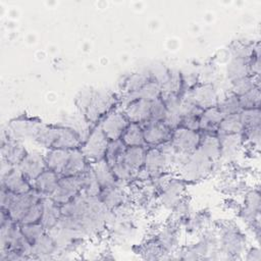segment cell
<instances>
[{"instance_id": "1", "label": "cell", "mask_w": 261, "mask_h": 261, "mask_svg": "<svg viewBox=\"0 0 261 261\" xmlns=\"http://www.w3.org/2000/svg\"><path fill=\"white\" fill-rule=\"evenodd\" d=\"M33 143L42 150H73L82 148L84 142L74 128L59 122L57 124L43 123L38 129Z\"/></svg>"}, {"instance_id": "2", "label": "cell", "mask_w": 261, "mask_h": 261, "mask_svg": "<svg viewBox=\"0 0 261 261\" xmlns=\"http://www.w3.org/2000/svg\"><path fill=\"white\" fill-rule=\"evenodd\" d=\"M218 240L219 250L224 255L225 260L243 259L249 241L245 231L233 220H218L214 222Z\"/></svg>"}, {"instance_id": "3", "label": "cell", "mask_w": 261, "mask_h": 261, "mask_svg": "<svg viewBox=\"0 0 261 261\" xmlns=\"http://www.w3.org/2000/svg\"><path fill=\"white\" fill-rule=\"evenodd\" d=\"M213 161L199 149L187 155L181 164L175 169L176 174L187 184H194L211 175Z\"/></svg>"}, {"instance_id": "4", "label": "cell", "mask_w": 261, "mask_h": 261, "mask_svg": "<svg viewBox=\"0 0 261 261\" xmlns=\"http://www.w3.org/2000/svg\"><path fill=\"white\" fill-rule=\"evenodd\" d=\"M119 106L118 94L111 90H96L88 108L83 114L86 119L92 124H98L110 111Z\"/></svg>"}, {"instance_id": "5", "label": "cell", "mask_w": 261, "mask_h": 261, "mask_svg": "<svg viewBox=\"0 0 261 261\" xmlns=\"http://www.w3.org/2000/svg\"><path fill=\"white\" fill-rule=\"evenodd\" d=\"M187 187L188 184L176 173L169 174L157 192L160 207L170 212L187 196Z\"/></svg>"}, {"instance_id": "6", "label": "cell", "mask_w": 261, "mask_h": 261, "mask_svg": "<svg viewBox=\"0 0 261 261\" xmlns=\"http://www.w3.org/2000/svg\"><path fill=\"white\" fill-rule=\"evenodd\" d=\"M43 123L44 122L38 117L21 114L12 118L2 129L9 138L13 140L23 143H33L38 129Z\"/></svg>"}, {"instance_id": "7", "label": "cell", "mask_w": 261, "mask_h": 261, "mask_svg": "<svg viewBox=\"0 0 261 261\" xmlns=\"http://www.w3.org/2000/svg\"><path fill=\"white\" fill-rule=\"evenodd\" d=\"M1 187L15 195L28 194L33 191V182L24 177L17 166L1 160Z\"/></svg>"}, {"instance_id": "8", "label": "cell", "mask_w": 261, "mask_h": 261, "mask_svg": "<svg viewBox=\"0 0 261 261\" xmlns=\"http://www.w3.org/2000/svg\"><path fill=\"white\" fill-rule=\"evenodd\" d=\"M182 231V227L170 218L161 223L160 229L155 236V239L162 247L164 252L168 255V260H171L172 255L175 254L180 248V238Z\"/></svg>"}, {"instance_id": "9", "label": "cell", "mask_w": 261, "mask_h": 261, "mask_svg": "<svg viewBox=\"0 0 261 261\" xmlns=\"http://www.w3.org/2000/svg\"><path fill=\"white\" fill-rule=\"evenodd\" d=\"M109 140L101 129L99 124H96L91 129L88 138L82 145V151L90 163L100 161L105 158Z\"/></svg>"}, {"instance_id": "10", "label": "cell", "mask_w": 261, "mask_h": 261, "mask_svg": "<svg viewBox=\"0 0 261 261\" xmlns=\"http://www.w3.org/2000/svg\"><path fill=\"white\" fill-rule=\"evenodd\" d=\"M219 90L214 83L200 82L182 97L189 99L201 109H207L217 105L219 100Z\"/></svg>"}, {"instance_id": "11", "label": "cell", "mask_w": 261, "mask_h": 261, "mask_svg": "<svg viewBox=\"0 0 261 261\" xmlns=\"http://www.w3.org/2000/svg\"><path fill=\"white\" fill-rule=\"evenodd\" d=\"M217 136L220 144L219 161L225 166L237 163L239 157L245 154V144L242 134Z\"/></svg>"}, {"instance_id": "12", "label": "cell", "mask_w": 261, "mask_h": 261, "mask_svg": "<svg viewBox=\"0 0 261 261\" xmlns=\"http://www.w3.org/2000/svg\"><path fill=\"white\" fill-rule=\"evenodd\" d=\"M144 169L150 178H155L170 173L173 166L171 160L158 147H147Z\"/></svg>"}, {"instance_id": "13", "label": "cell", "mask_w": 261, "mask_h": 261, "mask_svg": "<svg viewBox=\"0 0 261 261\" xmlns=\"http://www.w3.org/2000/svg\"><path fill=\"white\" fill-rule=\"evenodd\" d=\"M98 124L109 141H115L120 140L129 121L122 109L118 106L110 111Z\"/></svg>"}, {"instance_id": "14", "label": "cell", "mask_w": 261, "mask_h": 261, "mask_svg": "<svg viewBox=\"0 0 261 261\" xmlns=\"http://www.w3.org/2000/svg\"><path fill=\"white\" fill-rule=\"evenodd\" d=\"M17 168L27 179L33 182L43 171L47 169L44 151L40 148L29 149L23 159L17 165Z\"/></svg>"}, {"instance_id": "15", "label": "cell", "mask_w": 261, "mask_h": 261, "mask_svg": "<svg viewBox=\"0 0 261 261\" xmlns=\"http://www.w3.org/2000/svg\"><path fill=\"white\" fill-rule=\"evenodd\" d=\"M82 190L83 184L81 174L72 176H60L51 199L62 206L76 197Z\"/></svg>"}, {"instance_id": "16", "label": "cell", "mask_w": 261, "mask_h": 261, "mask_svg": "<svg viewBox=\"0 0 261 261\" xmlns=\"http://www.w3.org/2000/svg\"><path fill=\"white\" fill-rule=\"evenodd\" d=\"M201 140V133L178 126L173 129L170 137V143L177 152L192 153L198 149Z\"/></svg>"}, {"instance_id": "17", "label": "cell", "mask_w": 261, "mask_h": 261, "mask_svg": "<svg viewBox=\"0 0 261 261\" xmlns=\"http://www.w3.org/2000/svg\"><path fill=\"white\" fill-rule=\"evenodd\" d=\"M1 160L10 163L13 166H17L23 159L28 150L24 143L9 138L5 132H1Z\"/></svg>"}, {"instance_id": "18", "label": "cell", "mask_w": 261, "mask_h": 261, "mask_svg": "<svg viewBox=\"0 0 261 261\" xmlns=\"http://www.w3.org/2000/svg\"><path fill=\"white\" fill-rule=\"evenodd\" d=\"M60 248L54 236L46 231L32 246L33 260H53L57 259Z\"/></svg>"}, {"instance_id": "19", "label": "cell", "mask_w": 261, "mask_h": 261, "mask_svg": "<svg viewBox=\"0 0 261 261\" xmlns=\"http://www.w3.org/2000/svg\"><path fill=\"white\" fill-rule=\"evenodd\" d=\"M43 198L34 190L28 194L22 195H15L13 201L11 202L10 206L7 210L8 216L16 223H20L23 216L30 210V208L37 202L41 201Z\"/></svg>"}, {"instance_id": "20", "label": "cell", "mask_w": 261, "mask_h": 261, "mask_svg": "<svg viewBox=\"0 0 261 261\" xmlns=\"http://www.w3.org/2000/svg\"><path fill=\"white\" fill-rule=\"evenodd\" d=\"M129 196V189L127 186L116 181L112 186L102 189L98 198L104 206L113 211L120 206Z\"/></svg>"}, {"instance_id": "21", "label": "cell", "mask_w": 261, "mask_h": 261, "mask_svg": "<svg viewBox=\"0 0 261 261\" xmlns=\"http://www.w3.org/2000/svg\"><path fill=\"white\" fill-rule=\"evenodd\" d=\"M143 126L145 144L147 147H157L170 140L172 130L162 121H148Z\"/></svg>"}, {"instance_id": "22", "label": "cell", "mask_w": 261, "mask_h": 261, "mask_svg": "<svg viewBox=\"0 0 261 261\" xmlns=\"http://www.w3.org/2000/svg\"><path fill=\"white\" fill-rule=\"evenodd\" d=\"M213 222L212 215L208 210H198L189 215L182 225V230L191 237H197L204 229L211 226Z\"/></svg>"}, {"instance_id": "23", "label": "cell", "mask_w": 261, "mask_h": 261, "mask_svg": "<svg viewBox=\"0 0 261 261\" xmlns=\"http://www.w3.org/2000/svg\"><path fill=\"white\" fill-rule=\"evenodd\" d=\"M129 122L144 125L151 119V102L138 99L127 106L121 108Z\"/></svg>"}, {"instance_id": "24", "label": "cell", "mask_w": 261, "mask_h": 261, "mask_svg": "<svg viewBox=\"0 0 261 261\" xmlns=\"http://www.w3.org/2000/svg\"><path fill=\"white\" fill-rule=\"evenodd\" d=\"M59 178L60 175L58 173L47 168L33 181V190L43 199L51 198L57 187Z\"/></svg>"}, {"instance_id": "25", "label": "cell", "mask_w": 261, "mask_h": 261, "mask_svg": "<svg viewBox=\"0 0 261 261\" xmlns=\"http://www.w3.org/2000/svg\"><path fill=\"white\" fill-rule=\"evenodd\" d=\"M152 80L148 68L134 71L124 75L122 82L119 83V93H139V91Z\"/></svg>"}, {"instance_id": "26", "label": "cell", "mask_w": 261, "mask_h": 261, "mask_svg": "<svg viewBox=\"0 0 261 261\" xmlns=\"http://www.w3.org/2000/svg\"><path fill=\"white\" fill-rule=\"evenodd\" d=\"M61 216V206L53 201L51 198H44L41 224L44 226L46 231H51L52 229L57 227Z\"/></svg>"}, {"instance_id": "27", "label": "cell", "mask_w": 261, "mask_h": 261, "mask_svg": "<svg viewBox=\"0 0 261 261\" xmlns=\"http://www.w3.org/2000/svg\"><path fill=\"white\" fill-rule=\"evenodd\" d=\"M136 254L140 255L145 260H168V255L164 252L157 240L153 237H146V239L136 247Z\"/></svg>"}, {"instance_id": "28", "label": "cell", "mask_w": 261, "mask_h": 261, "mask_svg": "<svg viewBox=\"0 0 261 261\" xmlns=\"http://www.w3.org/2000/svg\"><path fill=\"white\" fill-rule=\"evenodd\" d=\"M222 117L223 115L220 113L217 106L204 109L199 118V132L202 134L216 135Z\"/></svg>"}, {"instance_id": "29", "label": "cell", "mask_w": 261, "mask_h": 261, "mask_svg": "<svg viewBox=\"0 0 261 261\" xmlns=\"http://www.w3.org/2000/svg\"><path fill=\"white\" fill-rule=\"evenodd\" d=\"M249 62L250 60L244 58L230 57L225 67V77L228 85L238 80L251 75Z\"/></svg>"}, {"instance_id": "30", "label": "cell", "mask_w": 261, "mask_h": 261, "mask_svg": "<svg viewBox=\"0 0 261 261\" xmlns=\"http://www.w3.org/2000/svg\"><path fill=\"white\" fill-rule=\"evenodd\" d=\"M71 150L63 149H51L44 150V156L46 161V166L48 169L61 175L64 167L66 166Z\"/></svg>"}, {"instance_id": "31", "label": "cell", "mask_w": 261, "mask_h": 261, "mask_svg": "<svg viewBox=\"0 0 261 261\" xmlns=\"http://www.w3.org/2000/svg\"><path fill=\"white\" fill-rule=\"evenodd\" d=\"M90 165V162L86 158L81 148L70 151V156L66 166L61 172L60 176H72L82 174Z\"/></svg>"}, {"instance_id": "32", "label": "cell", "mask_w": 261, "mask_h": 261, "mask_svg": "<svg viewBox=\"0 0 261 261\" xmlns=\"http://www.w3.org/2000/svg\"><path fill=\"white\" fill-rule=\"evenodd\" d=\"M91 165L101 190L112 186L117 181L112 171L111 165L105 159L91 163Z\"/></svg>"}, {"instance_id": "33", "label": "cell", "mask_w": 261, "mask_h": 261, "mask_svg": "<svg viewBox=\"0 0 261 261\" xmlns=\"http://www.w3.org/2000/svg\"><path fill=\"white\" fill-rule=\"evenodd\" d=\"M198 149L213 162L218 161L220 153V144L217 134L212 135L201 133V140Z\"/></svg>"}, {"instance_id": "34", "label": "cell", "mask_w": 261, "mask_h": 261, "mask_svg": "<svg viewBox=\"0 0 261 261\" xmlns=\"http://www.w3.org/2000/svg\"><path fill=\"white\" fill-rule=\"evenodd\" d=\"M147 148L145 146L139 147H126L122 159L124 162L137 173L144 167L145 155Z\"/></svg>"}, {"instance_id": "35", "label": "cell", "mask_w": 261, "mask_h": 261, "mask_svg": "<svg viewBox=\"0 0 261 261\" xmlns=\"http://www.w3.org/2000/svg\"><path fill=\"white\" fill-rule=\"evenodd\" d=\"M120 140L126 147L146 146L143 126L135 122H129L126 129L122 134Z\"/></svg>"}, {"instance_id": "36", "label": "cell", "mask_w": 261, "mask_h": 261, "mask_svg": "<svg viewBox=\"0 0 261 261\" xmlns=\"http://www.w3.org/2000/svg\"><path fill=\"white\" fill-rule=\"evenodd\" d=\"M216 106L223 116L237 114V113H240V111L242 110L239 97L228 90L220 94L219 100Z\"/></svg>"}, {"instance_id": "37", "label": "cell", "mask_w": 261, "mask_h": 261, "mask_svg": "<svg viewBox=\"0 0 261 261\" xmlns=\"http://www.w3.org/2000/svg\"><path fill=\"white\" fill-rule=\"evenodd\" d=\"M241 206L257 215H260L261 211V198H260V190L258 186L256 187H248V189L241 196Z\"/></svg>"}, {"instance_id": "38", "label": "cell", "mask_w": 261, "mask_h": 261, "mask_svg": "<svg viewBox=\"0 0 261 261\" xmlns=\"http://www.w3.org/2000/svg\"><path fill=\"white\" fill-rule=\"evenodd\" d=\"M244 130V125L242 123L240 114H230L222 117L219 122L217 135H234L242 134Z\"/></svg>"}, {"instance_id": "39", "label": "cell", "mask_w": 261, "mask_h": 261, "mask_svg": "<svg viewBox=\"0 0 261 261\" xmlns=\"http://www.w3.org/2000/svg\"><path fill=\"white\" fill-rule=\"evenodd\" d=\"M81 177L83 184L82 193L89 197H98L101 192V188L98 184L91 163L88 166V168L81 174Z\"/></svg>"}, {"instance_id": "40", "label": "cell", "mask_w": 261, "mask_h": 261, "mask_svg": "<svg viewBox=\"0 0 261 261\" xmlns=\"http://www.w3.org/2000/svg\"><path fill=\"white\" fill-rule=\"evenodd\" d=\"M162 93H178L181 95L180 70L169 68L166 76L160 83Z\"/></svg>"}, {"instance_id": "41", "label": "cell", "mask_w": 261, "mask_h": 261, "mask_svg": "<svg viewBox=\"0 0 261 261\" xmlns=\"http://www.w3.org/2000/svg\"><path fill=\"white\" fill-rule=\"evenodd\" d=\"M256 87H260V76L249 75L229 84L228 91L240 97Z\"/></svg>"}, {"instance_id": "42", "label": "cell", "mask_w": 261, "mask_h": 261, "mask_svg": "<svg viewBox=\"0 0 261 261\" xmlns=\"http://www.w3.org/2000/svg\"><path fill=\"white\" fill-rule=\"evenodd\" d=\"M259 42H246V41H233L230 44V53L231 57H239L250 60L255 52V49Z\"/></svg>"}, {"instance_id": "43", "label": "cell", "mask_w": 261, "mask_h": 261, "mask_svg": "<svg viewBox=\"0 0 261 261\" xmlns=\"http://www.w3.org/2000/svg\"><path fill=\"white\" fill-rule=\"evenodd\" d=\"M239 114H240L242 123L244 125V129L251 128V127H256V126H261L260 108L242 109Z\"/></svg>"}, {"instance_id": "44", "label": "cell", "mask_w": 261, "mask_h": 261, "mask_svg": "<svg viewBox=\"0 0 261 261\" xmlns=\"http://www.w3.org/2000/svg\"><path fill=\"white\" fill-rule=\"evenodd\" d=\"M260 87H256L251 91L247 92L246 94L239 97L240 105L242 109H253V108H260Z\"/></svg>"}, {"instance_id": "45", "label": "cell", "mask_w": 261, "mask_h": 261, "mask_svg": "<svg viewBox=\"0 0 261 261\" xmlns=\"http://www.w3.org/2000/svg\"><path fill=\"white\" fill-rule=\"evenodd\" d=\"M161 94H162V90H161L160 84L155 80H150L139 91V98L152 102V101L160 98Z\"/></svg>"}, {"instance_id": "46", "label": "cell", "mask_w": 261, "mask_h": 261, "mask_svg": "<svg viewBox=\"0 0 261 261\" xmlns=\"http://www.w3.org/2000/svg\"><path fill=\"white\" fill-rule=\"evenodd\" d=\"M19 228H20L22 234L32 244V246L36 241H38L46 232V229L41 224V222L19 224Z\"/></svg>"}, {"instance_id": "47", "label": "cell", "mask_w": 261, "mask_h": 261, "mask_svg": "<svg viewBox=\"0 0 261 261\" xmlns=\"http://www.w3.org/2000/svg\"><path fill=\"white\" fill-rule=\"evenodd\" d=\"M125 149H126V146L122 143L121 140L109 141L104 159L110 165H112L116 160H118L123 155Z\"/></svg>"}, {"instance_id": "48", "label": "cell", "mask_w": 261, "mask_h": 261, "mask_svg": "<svg viewBox=\"0 0 261 261\" xmlns=\"http://www.w3.org/2000/svg\"><path fill=\"white\" fill-rule=\"evenodd\" d=\"M43 215V199L37 203H35L27 214L23 216L19 224H28V223H39L41 222V218Z\"/></svg>"}, {"instance_id": "49", "label": "cell", "mask_w": 261, "mask_h": 261, "mask_svg": "<svg viewBox=\"0 0 261 261\" xmlns=\"http://www.w3.org/2000/svg\"><path fill=\"white\" fill-rule=\"evenodd\" d=\"M93 93H94V89L93 88H88V89L81 90L77 93V95L75 96L74 104H75L76 110L80 113H82V114L85 113L86 109L88 108V106L90 104V101L92 99Z\"/></svg>"}, {"instance_id": "50", "label": "cell", "mask_w": 261, "mask_h": 261, "mask_svg": "<svg viewBox=\"0 0 261 261\" xmlns=\"http://www.w3.org/2000/svg\"><path fill=\"white\" fill-rule=\"evenodd\" d=\"M167 113V109L164 106L161 98H158L151 102V121H162Z\"/></svg>"}, {"instance_id": "51", "label": "cell", "mask_w": 261, "mask_h": 261, "mask_svg": "<svg viewBox=\"0 0 261 261\" xmlns=\"http://www.w3.org/2000/svg\"><path fill=\"white\" fill-rule=\"evenodd\" d=\"M180 121L181 116L179 114V111H167L164 119L162 120V122L171 130L177 128L180 125Z\"/></svg>"}, {"instance_id": "52", "label": "cell", "mask_w": 261, "mask_h": 261, "mask_svg": "<svg viewBox=\"0 0 261 261\" xmlns=\"http://www.w3.org/2000/svg\"><path fill=\"white\" fill-rule=\"evenodd\" d=\"M243 259L248 261H261V251L258 245H249L244 253Z\"/></svg>"}]
</instances>
